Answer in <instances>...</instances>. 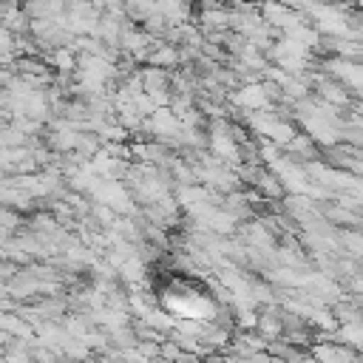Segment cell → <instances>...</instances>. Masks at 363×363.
I'll use <instances>...</instances> for the list:
<instances>
[{
    "mask_svg": "<svg viewBox=\"0 0 363 363\" xmlns=\"http://www.w3.org/2000/svg\"><path fill=\"white\" fill-rule=\"evenodd\" d=\"M207 3H218V0H207Z\"/></svg>",
    "mask_w": 363,
    "mask_h": 363,
    "instance_id": "2",
    "label": "cell"
},
{
    "mask_svg": "<svg viewBox=\"0 0 363 363\" xmlns=\"http://www.w3.org/2000/svg\"><path fill=\"white\" fill-rule=\"evenodd\" d=\"M6 6H9V3H6V0H0V17L6 14Z\"/></svg>",
    "mask_w": 363,
    "mask_h": 363,
    "instance_id": "1",
    "label": "cell"
}]
</instances>
